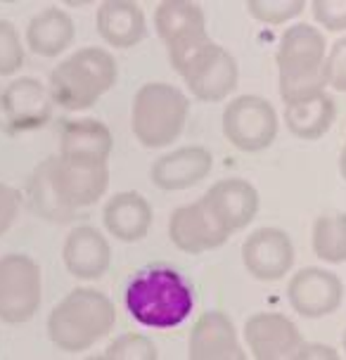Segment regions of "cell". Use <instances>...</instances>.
I'll list each match as a JSON object with an SVG mask.
<instances>
[{"label": "cell", "instance_id": "cell-6", "mask_svg": "<svg viewBox=\"0 0 346 360\" xmlns=\"http://www.w3.org/2000/svg\"><path fill=\"white\" fill-rule=\"evenodd\" d=\"M43 301L41 266L27 254L0 256V323L24 325Z\"/></svg>", "mask_w": 346, "mask_h": 360}, {"label": "cell", "instance_id": "cell-2", "mask_svg": "<svg viewBox=\"0 0 346 360\" xmlns=\"http://www.w3.org/2000/svg\"><path fill=\"white\" fill-rule=\"evenodd\" d=\"M119 64L110 50L88 45L67 55L50 72L48 93L55 107L67 112H86L117 86Z\"/></svg>", "mask_w": 346, "mask_h": 360}, {"label": "cell", "instance_id": "cell-3", "mask_svg": "<svg viewBox=\"0 0 346 360\" xmlns=\"http://www.w3.org/2000/svg\"><path fill=\"white\" fill-rule=\"evenodd\" d=\"M117 325V306L105 292L76 287L48 315V337L55 349L81 353L95 346Z\"/></svg>", "mask_w": 346, "mask_h": 360}, {"label": "cell", "instance_id": "cell-29", "mask_svg": "<svg viewBox=\"0 0 346 360\" xmlns=\"http://www.w3.org/2000/svg\"><path fill=\"white\" fill-rule=\"evenodd\" d=\"M27 62L22 36L8 19H0V76H15Z\"/></svg>", "mask_w": 346, "mask_h": 360}, {"label": "cell", "instance_id": "cell-5", "mask_svg": "<svg viewBox=\"0 0 346 360\" xmlns=\"http://www.w3.org/2000/svg\"><path fill=\"white\" fill-rule=\"evenodd\" d=\"M190 114V98L181 88L150 81L138 88L131 107V131L147 150H164L181 138Z\"/></svg>", "mask_w": 346, "mask_h": 360}, {"label": "cell", "instance_id": "cell-21", "mask_svg": "<svg viewBox=\"0 0 346 360\" xmlns=\"http://www.w3.org/2000/svg\"><path fill=\"white\" fill-rule=\"evenodd\" d=\"M95 29L110 48L128 50L145 38L147 19L133 0H102L95 12Z\"/></svg>", "mask_w": 346, "mask_h": 360}, {"label": "cell", "instance_id": "cell-16", "mask_svg": "<svg viewBox=\"0 0 346 360\" xmlns=\"http://www.w3.org/2000/svg\"><path fill=\"white\" fill-rule=\"evenodd\" d=\"M62 263L81 282H95L112 266V247L95 225H74L64 237Z\"/></svg>", "mask_w": 346, "mask_h": 360}, {"label": "cell", "instance_id": "cell-17", "mask_svg": "<svg viewBox=\"0 0 346 360\" xmlns=\"http://www.w3.org/2000/svg\"><path fill=\"white\" fill-rule=\"evenodd\" d=\"M169 240L183 254H207L223 247L230 237L211 218L202 199L190 204H181L169 218Z\"/></svg>", "mask_w": 346, "mask_h": 360}, {"label": "cell", "instance_id": "cell-9", "mask_svg": "<svg viewBox=\"0 0 346 360\" xmlns=\"http://www.w3.org/2000/svg\"><path fill=\"white\" fill-rule=\"evenodd\" d=\"M155 29L169 53L173 69H178L197 48L211 41L202 5L185 3V0L159 3L155 8Z\"/></svg>", "mask_w": 346, "mask_h": 360}, {"label": "cell", "instance_id": "cell-28", "mask_svg": "<svg viewBox=\"0 0 346 360\" xmlns=\"http://www.w3.org/2000/svg\"><path fill=\"white\" fill-rule=\"evenodd\" d=\"M306 10V0H249L247 12L256 22L280 27L297 19Z\"/></svg>", "mask_w": 346, "mask_h": 360}, {"label": "cell", "instance_id": "cell-13", "mask_svg": "<svg viewBox=\"0 0 346 360\" xmlns=\"http://www.w3.org/2000/svg\"><path fill=\"white\" fill-rule=\"evenodd\" d=\"M219 228L228 237L245 230L259 214V190L245 178H223L200 197Z\"/></svg>", "mask_w": 346, "mask_h": 360}, {"label": "cell", "instance_id": "cell-4", "mask_svg": "<svg viewBox=\"0 0 346 360\" xmlns=\"http://www.w3.org/2000/svg\"><path fill=\"white\" fill-rule=\"evenodd\" d=\"M325 60H328V41L323 31L306 22L287 27L275 53L278 88L283 102L306 98L328 88Z\"/></svg>", "mask_w": 346, "mask_h": 360}, {"label": "cell", "instance_id": "cell-26", "mask_svg": "<svg viewBox=\"0 0 346 360\" xmlns=\"http://www.w3.org/2000/svg\"><path fill=\"white\" fill-rule=\"evenodd\" d=\"M313 254L323 263H346V211L325 214L313 223Z\"/></svg>", "mask_w": 346, "mask_h": 360}, {"label": "cell", "instance_id": "cell-20", "mask_svg": "<svg viewBox=\"0 0 346 360\" xmlns=\"http://www.w3.org/2000/svg\"><path fill=\"white\" fill-rule=\"evenodd\" d=\"M152 221H155V214H152L150 202L136 190L117 192L102 209L105 230L114 240L126 244L145 240L150 235Z\"/></svg>", "mask_w": 346, "mask_h": 360}, {"label": "cell", "instance_id": "cell-8", "mask_svg": "<svg viewBox=\"0 0 346 360\" xmlns=\"http://www.w3.org/2000/svg\"><path fill=\"white\" fill-rule=\"evenodd\" d=\"M176 72L181 74L192 98L200 102H223L230 98L240 81L235 57L214 41H207L202 48H197Z\"/></svg>", "mask_w": 346, "mask_h": 360}, {"label": "cell", "instance_id": "cell-30", "mask_svg": "<svg viewBox=\"0 0 346 360\" xmlns=\"http://www.w3.org/2000/svg\"><path fill=\"white\" fill-rule=\"evenodd\" d=\"M311 15L325 31H346V0H313Z\"/></svg>", "mask_w": 346, "mask_h": 360}, {"label": "cell", "instance_id": "cell-7", "mask_svg": "<svg viewBox=\"0 0 346 360\" xmlns=\"http://www.w3.org/2000/svg\"><path fill=\"white\" fill-rule=\"evenodd\" d=\"M223 135L240 152L256 154L278 138V112L261 95H237L223 109Z\"/></svg>", "mask_w": 346, "mask_h": 360}, {"label": "cell", "instance_id": "cell-18", "mask_svg": "<svg viewBox=\"0 0 346 360\" xmlns=\"http://www.w3.org/2000/svg\"><path fill=\"white\" fill-rule=\"evenodd\" d=\"M214 169V154L202 145H185L162 154L150 166L152 185L164 192L188 190L202 183Z\"/></svg>", "mask_w": 346, "mask_h": 360}, {"label": "cell", "instance_id": "cell-27", "mask_svg": "<svg viewBox=\"0 0 346 360\" xmlns=\"http://www.w3.org/2000/svg\"><path fill=\"white\" fill-rule=\"evenodd\" d=\"M107 360H159V349L147 334L124 332L114 337L105 351Z\"/></svg>", "mask_w": 346, "mask_h": 360}, {"label": "cell", "instance_id": "cell-19", "mask_svg": "<svg viewBox=\"0 0 346 360\" xmlns=\"http://www.w3.org/2000/svg\"><path fill=\"white\" fill-rule=\"evenodd\" d=\"M188 360H249L240 337L223 311H207L195 320L190 332Z\"/></svg>", "mask_w": 346, "mask_h": 360}, {"label": "cell", "instance_id": "cell-35", "mask_svg": "<svg viewBox=\"0 0 346 360\" xmlns=\"http://www.w3.org/2000/svg\"><path fill=\"white\" fill-rule=\"evenodd\" d=\"M83 360H107L105 356H88V358H83Z\"/></svg>", "mask_w": 346, "mask_h": 360}, {"label": "cell", "instance_id": "cell-22", "mask_svg": "<svg viewBox=\"0 0 346 360\" xmlns=\"http://www.w3.org/2000/svg\"><path fill=\"white\" fill-rule=\"evenodd\" d=\"M114 138L107 124L93 117L67 119L60 128V157L81 159V162H110Z\"/></svg>", "mask_w": 346, "mask_h": 360}, {"label": "cell", "instance_id": "cell-11", "mask_svg": "<svg viewBox=\"0 0 346 360\" xmlns=\"http://www.w3.org/2000/svg\"><path fill=\"white\" fill-rule=\"evenodd\" d=\"M245 342L254 360H299L306 339L285 313H254L245 323Z\"/></svg>", "mask_w": 346, "mask_h": 360}, {"label": "cell", "instance_id": "cell-32", "mask_svg": "<svg viewBox=\"0 0 346 360\" xmlns=\"http://www.w3.org/2000/svg\"><path fill=\"white\" fill-rule=\"evenodd\" d=\"M22 211V192L8 183H0V237L15 225Z\"/></svg>", "mask_w": 346, "mask_h": 360}, {"label": "cell", "instance_id": "cell-24", "mask_svg": "<svg viewBox=\"0 0 346 360\" xmlns=\"http://www.w3.org/2000/svg\"><path fill=\"white\" fill-rule=\"evenodd\" d=\"M337 119V105L328 90L285 102V126L299 140H320Z\"/></svg>", "mask_w": 346, "mask_h": 360}, {"label": "cell", "instance_id": "cell-15", "mask_svg": "<svg viewBox=\"0 0 346 360\" xmlns=\"http://www.w3.org/2000/svg\"><path fill=\"white\" fill-rule=\"evenodd\" d=\"M53 107L48 86H43L34 76H19L3 90L0 112L5 117V131L12 135L36 131L50 121Z\"/></svg>", "mask_w": 346, "mask_h": 360}, {"label": "cell", "instance_id": "cell-37", "mask_svg": "<svg viewBox=\"0 0 346 360\" xmlns=\"http://www.w3.org/2000/svg\"><path fill=\"white\" fill-rule=\"evenodd\" d=\"M0 105H3V93H0Z\"/></svg>", "mask_w": 346, "mask_h": 360}, {"label": "cell", "instance_id": "cell-25", "mask_svg": "<svg viewBox=\"0 0 346 360\" xmlns=\"http://www.w3.org/2000/svg\"><path fill=\"white\" fill-rule=\"evenodd\" d=\"M27 190H29V204L36 216L46 218L50 223H72L79 218L76 211L64 207L60 197H57V192L53 190V183H50V157L43 159L34 169Z\"/></svg>", "mask_w": 346, "mask_h": 360}, {"label": "cell", "instance_id": "cell-34", "mask_svg": "<svg viewBox=\"0 0 346 360\" xmlns=\"http://www.w3.org/2000/svg\"><path fill=\"white\" fill-rule=\"evenodd\" d=\"M339 173H342V178L346 180V143L342 147V152H339Z\"/></svg>", "mask_w": 346, "mask_h": 360}, {"label": "cell", "instance_id": "cell-14", "mask_svg": "<svg viewBox=\"0 0 346 360\" xmlns=\"http://www.w3.org/2000/svg\"><path fill=\"white\" fill-rule=\"evenodd\" d=\"M242 263L254 280L278 282L294 266V242L283 228L264 225L242 242Z\"/></svg>", "mask_w": 346, "mask_h": 360}, {"label": "cell", "instance_id": "cell-23", "mask_svg": "<svg viewBox=\"0 0 346 360\" xmlns=\"http://www.w3.org/2000/svg\"><path fill=\"white\" fill-rule=\"evenodd\" d=\"M74 38L76 24L72 15L67 10L57 8V5H50L46 10L36 12L29 19L27 34H24L29 50L38 57H60L69 50Z\"/></svg>", "mask_w": 346, "mask_h": 360}, {"label": "cell", "instance_id": "cell-31", "mask_svg": "<svg viewBox=\"0 0 346 360\" xmlns=\"http://www.w3.org/2000/svg\"><path fill=\"white\" fill-rule=\"evenodd\" d=\"M325 83L337 90L346 93V36L328 50V60H325Z\"/></svg>", "mask_w": 346, "mask_h": 360}, {"label": "cell", "instance_id": "cell-36", "mask_svg": "<svg viewBox=\"0 0 346 360\" xmlns=\"http://www.w3.org/2000/svg\"><path fill=\"white\" fill-rule=\"evenodd\" d=\"M342 346H344V353H346V330H344V334H342Z\"/></svg>", "mask_w": 346, "mask_h": 360}, {"label": "cell", "instance_id": "cell-33", "mask_svg": "<svg viewBox=\"0 0 346 360\" xmlns=\"http://www.w3.org/2000/svg\"><path fill=\"white\" fill-rule=\"evenodd\" d=\"M299 360H344L339 356L337 349H332L328 344H306L304 353H301Z\"/></svg>", "mask_w": 346, "mask_h": 360}, {"label": "cell", "instance_id": "cell-10", "mask_svg": "<svg viewBox=\"0 0 346 360\" xmlns=\"http://www.w3.org/2000/svg\"><path fill=\"white\" fill-rule=\"evenodd\" d=\"M50 183L60 202L79 214L98 204L110 188V166L100 162L64 159L60 154L50 157Z\"/></svg>", "mask_w": 346, "mask_h": 360}, {"label": "cell", "instance_id": "cell-12", "mask_svg": "<svg viewBox=\"0 0 346 360\" xmlns=\"http://www.w3.org/2000/svg\"><path fill=\"white\" fill-rule=\"evenodd\" d=\"M287 301L292 311L306 320H318L339 311L344 301V285L337 273L309 266L292 275L287 285Z\"/></svg>", "mask_w": 346, "mask_h": 360}, {"label": "cell", "instance_id": "cell-1", "mask_svg": "<svg viewBox=\"0 0 346 360\" xmlns=\"http://www.w3.org/2000/svg\"><path fill=\"white\" fill-rule=\"evenodd\" d=\"M124 304L138 325L173 330L195 311V287L169 263H150L128 280Z\"/></svg>", "mask_w": 346, "mask_h": 360}]
</instances>
